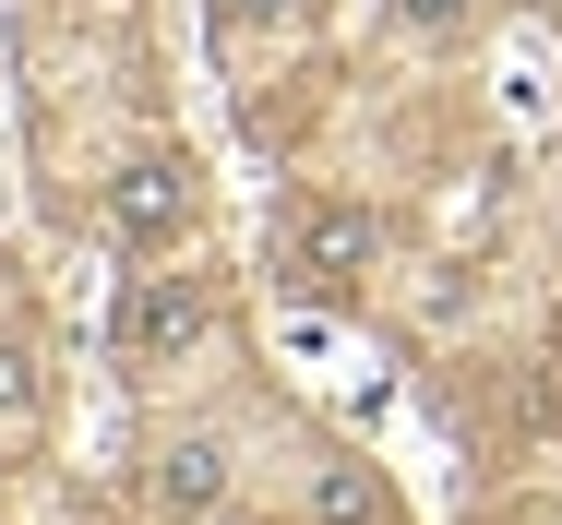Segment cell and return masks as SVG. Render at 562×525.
Returning a JSON list of instances; mask_svg holds the SVG:
<instances>
[{"label":"cell","mask_w":562,"mask_h":525,"mask_svg":"<svg viewBox=\"0 0 562 525\" xmlns=\"http://www.w3.org/2000/svg\"><path fill=\"white\" fill-rule=\"evenodd\" d=\"M109 239H132V251H144V239H168V227H180V215H192V168H180V156H144V168H120L109 180Z\"/></svg>","instance_id":"3"},{"label":"cell","mask_w":562,"mask_h":525,"mask_svg":"<svg viewBox=\"0 0 562 525\" xmlns=\"http://www.w3.org/2000/svg\"><path fill=\"white\" fill-rule=\"evenodd\" d=\"M312 514H324V525H371V514H383V490H371L359 466H324V490H312Z\"/></svg>","instance_id":"5"},{"label":"cell","mask_w":562,"mask_h":525,"mask_svg":"<svg viewBox=\"0 0 562 525\" xmlns=\"http://www.w3.org/2000/svg\"><path fill=\"white\" fill-rule=\"evenodd\" d=\"M156 502H168V514H204V502H216V442H168V454H156Z\"/></svg>","instance_id":"4"},{"label":"cell","mask_w":562,"mask_h":525,"mask_svg":"<svg viewBox=\"0 0 562 525\" xmlns=\"http://www.w3.org/2000/svg\"><path fill=\"white\" fill-rule=\"evenodd\" d=\"M216 12H227V24H251V12H288V0H216Z\"/></svg>","instance_id":"6"},{"label":"cell","mask_w":562,"mask_h":525,"mask_svg":"<svg viewBox=\"0 0 562 525\" xmlns=\"http://www.w3.org/2000/svg\"><path fill=\"white\" fill-rule=\"evenodd\" d=\"M407 12H419V24H443V12H454V0H407Z\"/></svg>","instance_id":"7"},{"label":"cell","mask_w":562,"mask_h":525,"mask_svg":"<svg viewBox=\"0 0 562 525\" xmlns=\"http://www.w3.org/2000/svg\"><path fill=\"white\" fill-rule=\"evenodd\" d=\"M276 275H288V287H312V299L359 287V275H371V215H359V204H300V215H288Z\"/></svg>","instance_id":"1"},{"label":"cell","mask_w":562,"mask_h":525,"mask_svg":"<svg viewBox=\"0 0 562 525\" xmlns=\"http://www.w3.org/2000/svg\"><path fill=\"white\" fill-rule=\"evenodd\" d=\"M192 334H204V287L192 275H132L120 287V322H109L120 358H180Z\"/></svg>","instance_id":"2"}]
</instances>
